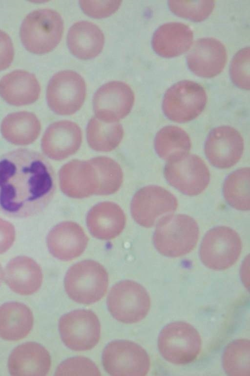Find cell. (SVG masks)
<instances>
[{
  "instance_id": "6da1fadb",
  "label": "cell",
  "mask_w": 250,
  "mask_h": 376,
  "mask_svg": "<svg viewBox=\"0 0 250 376\" xmlns=\"http://www.w3.org/2000/svg\"><path fill=\"white\" fill-rule=\"evenodd\" d=\"M55 188L53 167L39 153L21 149L0 157V212L5 215L26 218L40 213Z\"/></svg>"
},
{
  "instance_id": "7a4b0ae2",
  "label": "cell",
  "mask_w": 250,
  "mask_h": 376,
  "mask_svg": "<svg viewBox=\"0 0 250 376\" xmlns=\"http://www.w3.org/2000/svg\"><path fill=\"white\" fill-rule=\"evenodd\" d=\"M199 235L198 225L193 218L186 214L170 213L158 220L153 243L161 255L177 258L188 254L194 248Z\"/></svg>"
},
{
  "instance_id": "3957f363",
  "label": "cell",
  "mask_w": 250,
  "mask_h": 376,
  "mask_svg": "<svg viewBox=\"0 0 250 376\" xmlns=\"http://www.w3.org/2000/svg\"><path fill=\"white\" fill-rule=\"evenodd\" d=\"M63 30L60 14L49 8L39 9L29 13L20 28V37L25 48L35 54L53 50L59 43Z\"/></svg>"
},
{
  "instance_id": "277c9868",
  "label": "cell",
  "mask_w": 250,
  "mask_h": 376,
  "mask_svg": "<svg viewBox=\"0 0 250 376\" xmlns=\"http://www.w3.org/2000/svg\"><path fill=\"white\" fill-rule=\"evenodd\" d=\"M108 277L105 268L91 260L82 261L72 266L64 279L65 291L74 301L89 305L100 300L105 295Z\"/></svg>"
},
{
  "instance_id": "5b68a950",
  "label": "cell",
  "mask_w": 250,
  "mask_h": 376,
  "mask_svg": "<svg viewBox=\"0 0 250 376\" xmlns=\"http://www.w3.org/2000/svg\"><path fill=\"white\" fill-rule=\"evenodd\" d=\"M158 347L162 356L167 362L184 365L193 361L202 348V340L197 329L183 321L171 322L161 330Z\"/></svg>"
},
{
  "instance_id": "8992f818",
  "label": "cell",
  "mask_w": 250,
  "mask_h": 376,
  "mask_svg": "<svg viewBox=\"0 0 250 376\" xmlns=\"http://www.w3.org/2000/svg\"><path fill=\"white\" fill-rule=\"evenodd\" d=\"M150 304V296L145 287L130 280L115 284L107 298V307L111 315L125 324L137 323L144 319Z\"/></svg>"
},
{
  "instance_id": "52a82bcc",
  "label": "cell",
  "mask_w": 250,
  "mask_h": 376,
  "mask_svg": "<svg viewBox=\"0 0 250 376\" xmlns=\"http://www.w3.org/2000/svg\"><path fill=\"white\" fill-rule=\"evenodd\" d=\"M242 241L238 233L226 226H218L205 235L200 248V258L203 264L216 271L232 266L238 259Z\"/></svg>"
},
{
  "instance_id": "ba28073f",
  "label": "cell",
  "mask_w": 250,
  "mask_h": 376,
  "mask_svg": "<svg viewBox=\"0 0 250 376\" xmlns=\"http://www.w3.org/2000/svg\"><path fill=\"white\" fill-rule=\"evenodd\" d=\"M207 96L200 84L183 80L170 87L165 93L162 109L165 116L177 123L191 121L204 109Z\"/></svg>"
},
{
  "instance_id": "9c48e42d",
  "label": "cell",
  "mask_w": 250,
  "mask_h": 376,
  "mask_svg": "<svg viewBox=\"0 0 250 376\" xmlns=\"http://www.w3.org/2000/svg\"><path fill=\"white\" fill-rule=\"evenodd\" d=\"M102 362L105 371L111 376L147 375L150 360L146 350L139 345L127 340H115L104 348Z\"/></svg>"
},
{
  "instance_id": "30bf717a",
  "label": "cell",
  "mask_w": 250,
  "mask_h": 376,
  "mask_svg": "<svg viewBox=\"0 0 250 376\" xmlns=\"http://www.w3.org/2000/svg\"><path fill=\"white\" fill-rule=\"evenodd\" d=\"M84 80L71 70L60 71L50 79L46 99L50 108L62 115L73 114L83 105L86 95Z\"/></svg>"
},
{
  "instance_id": "8fae6325",
  "label": "cell",
  "mask_w": 250,
  "mask_h": 376,
  "mask_svg": "<svg viewBox=\"0 0 250 376\" xmlns=\"http://www.w3.org/2000/svg\"><path fill=\"white\" fill-rule=\"evenodd\" d=\"M59 329L65 345L76 351L92 349L100 338L99 320L90 310L78 309L64 314L59 320Z\"/></svg>"
},
{
  "instance_id": "7c38bea8",
  "label": "cell",
  "mask_w": 250,
  "mask_h": 376,
  "mask_svg": "<svg viewBox=\"0 0 250 376\" xmlns=\"http://www.w3.org/2000/svg\"><path fill=\"white\" fill-rule=\"evenodd\" d=\"M164 175L167 182L182 193L195 196L207 188L210 173L205 162L194 154L183 157L166 164Z\"/></svg>"
},
{
  "instance_id": "4fadbf2b",
  "label": "cell",
  "mask_w": 250,
  "mask_h": 376,
  "mask_svg": "<svg viewBox=\"0 0 250 376\" xmlns=\"http://www.w3.org/2000/svg\"><path fill=\"white\" fill-rule=\"evenodd\" d=\"M177 207L178 201L174 194L163 187L151 185L140 189L135 194L131 212L138 224L149 228L160 217L173 212Z\"/></svg>"
},
{
  "instance_id": "5bb4252c",
  "label": "cell",
  "mask_w": 250,
  "mask_h": 376,
  "mask_svg": "<svg viewBox=\"0 0 250 376\" xmlns=\"http://www.w3.org/2000/svg\"><path fill=\"white\" fill-rule=\"evenodd\" d=\"M244 144L242 136L234 128L221 126L213 129L205 143V152L209 163L221 169L234 165L241 159Z\"/></svg>"
},
{
  "instance_id": "9a60e30c",
  "label": "cell",
  "mask_w": 250,
  "mask_h": 376,
  "mask_svg": "<svg viewBox=\"0 0 250 376\" xmlns=\"http://www.w3.org/2000/svg\"><path fill=\"white\" fill-rule=\"evenodd\" d=\"M227 59L224 45L213 38H203L194 43L187 60L188 68L197 76L210 78L219 74Z\"/></svg>"
},
{
  "instance_id": "2e32d148",
  "label": "cell",
  "mask_w": 250,
  "mask_h": 376,
  "mask_svg": "<svg viewBox=\"0 0 250 376\" xmlns=\"http://www.w3.org/2000/svg\"><path fill=\"white\" fill-rule=\"evenodd\" d=\"M134 94L130 86L121 81L103 85L93 96L95 114L101 119H120L128 114L133 105Z\"/></svg>"
},
{
  "instance_id": "e0dca14e",
  "label": "cell",
  "mask_w": 250,
  "mask_h": 376,
  "mask_svg": "<svg viewBox=\"0 0 250 376\" xmlns=\"http://www.w3.org/2000/svg\"><path fill=\"white\" fill-rule=\"evenodd\" d=\"M51 363L50 354L44 347L36 342H28L12 351L8 368L12 376H45Z\"/></svg>"
},
{
  "instance_id": "ac0fdd59",
  "label": "cell",
  "mask_w": 250,
  "mask_h": 376,
  "mask_svg": "<svg viewBox=\"0 0 250 376\" xmlns=\"http://www.w3.org/2000/svg\"><path fill=\"white\" fill-rule=\"evenodd\" d=\"M61 121L51 124L42 140L43 153L54 160H62L74 154L82 142L79 127L74 123Z\"/></svg>"
},
{
  "instance_id": "d6986e66",
  "label": "cell",
  "mask_w": 250,
  "mask_h": 376,
  "mask_svg": "<svg viewBox=\"0 0 250 376\" xmlns=\"http://www.w3.org/2000/svg\"><path fill=\"white\" fill-rule=\"evenodd\" d=\"M87 241V237L82 228L70 221L56 225L50 232L47 239L51 254L64 261L71 260L81 255Z\"/></svg>"
},
{
  "instance_id": "ffe728a7",
  "label": "cell",
  "mask_w": 250,
  "mask_h": 376,
  "mask_svg": "<svg viewBox=\"0 0 250 376\" xmlns=\"http://www.w3.org/2000/svg\"><path fill=\"white\" fill-rule=\"evenodd\" d=\"M40 93V85L36 76L24 70H14L0 80V96L11 105L33 103L38 100Z\"/></svg>"
},
{
  "instance_id": "44dd1931",
  "label": "cell",
  "mask_w": 250,
  "mask_h": 376,
  "mask_svg": "<svg viewBox=\"0 0 250 376\" xmlns=\"http://www.w3.org/2000/svg\"><path fill=\"white\" fill-rule=\"evenodd\" d=\"M193 34L187 25L170 22L159 26L153 34L152 46L159 55L170 58L177 56L189 49Z\"/></svg>"
},
{
  "instance_id": "7402d4cb",
  "label": "cell",
  "mask_w": 250,
  "mask_h": 376,
  "mask_svg": "<svg viewBox=\"0 0 250 376\" xmlns=\"http://www.w3.org/2000/svg\"><path fill=\"white\" fill-rule=\"evenodd\" d=\"M4 276L9 288L22 295H29L36 292L42 281L40 266L27 257H18L9 261L6 267Z\"/></svg>"
},
{
  "instance_id": "603a6c76",
  "label": "cell",
  "mask_w": 250,
  "mask_h": 376,
  "mask_svg": "<svg viewBox=\"0 0 250 376\" xmlns=\"http://www.w3.org/2000/svg\"><path fill=\"white\" fill-rule=\"evenodd\" d=\"M67 43L74 56L81 59H89L97 56L102 50L104 36L101 29L94 23L81 21L70 27Z\"/></svg>"
},
{
  "instance_id": "cb8c5ba5",
  "label": "cell",
  "mask_w": 250,
  "mask_h": 376,
  "mask_svg": "<svg viewBox=\"0 0 250 376\" xmlns=\"http://www.w3.org/2000/svg\"><path fill=\"white\" fill-rule=\"evenodd\" d=\"M125 224V217L123 210L112 202H103L95 206L87 217L90 232L101 239H110L118 236Z\"/></svg>"
},
{
  "instance_id": "d4e9b609",
  "label": "cell",
  "mask_w": 250,
  "mask_h": 376,
  "mask_svg": "<svg viewBox=\"0 0 250 376\" xmlns=\"http://www.w3.org/2000/svg\"><path fill=\"white\" fill-rule=\"evenodd\" d=\"M33 313L26 305L17 302L0 306V337L7 341H17L25 337L32 329Z\"/></svg>"
},
{
  "instance_id": "484cf974",
  "label": "cell",
  "mask_w": 250,
  "mask_h": 376,
  "mask_svg": "<svg viewBox=\"0 0 250 376\" xmlns=\"http://www.w3.org/2000/svg\"><path fill=\"white\" fill-rule=\"evenodd\" d=\"M41 131V123L33 113L21 111L8 115L3 119L1 132L9 142L24 145L34 142Z\"/></svg>"
},
{
  "instance_id": "4316f807",
  "label": "cell",
  "mask_w": 250,
  "mask_h": 376,
  "mask_svg": "<svg viewBox=\"0 0 250 376\" xmlns=\"http://www.w3.org/2000/svg\"><path fill=\"white\" fill-rule=\"evenodd\" d=\"M154 146L157 155L169 162L187 155L191 148V141L187 133L182 128L168 125L157 132Z\"/></svg>"
},
{
  "instance_id": "83f0119b",
  "label": "cell",
  "mask_w": 250,
  "mask_h": 376,
  "mask_svg": "<svg viewBox=\"0 0 250 376\" xmlns=\"http://www.w3.org/2000/svg\"><path fill=\"white\" fill-rule=\"evenodd\" d=\"M223 190L224 198L230 206L239 211H249V167L241 168L230 173L225 180Z\"/></svg>"
},
{
  "instance_id": "f1b7e54d",
  "label": "cell",
  "mask_w": 250,
  "mask_h": 376,
  "mask_svg": "<svg viewBox=\"0 0 250 376\" xmlns=\"http://www.w3.org/2000/svg\"><path fill=\"white\" fill-rule=\"evenodd\" d=\"M250 341L247 339H236L228 344L222 357L223 367L228 375H250Z\"/></svg>"
},
{
  "instance_id": "f546056e",
  "label": "cell",
  "mask_w": 250,
  "mask_h": 376,
  "mask_svg": "<svg viewBox=\"0 0 250 376\" xmlns=\"http://www.w3.org/2000/svg\"><path fill=\"white\" fill-rule=\"evenodd\" d=\"M170 10L175 15L195 22L208 17L214 7L213 0H169Z\"/></svg>"
},
{
  "instance_id": "4dcf8cb0",
  "label": "cell",
  "mask_w": 250,
  "mask_h": 376,
  "mask_svg": "<svg viewBox=\"0 0 250 376\" xmlns=\"http://www.w3.org/2000/svg\"><path fill=\"white\" fill-rule=\"evenodd\" d=\"M230 74L234 84L241 89H250V47L239 51L233 58Z\"/></svg>"
},
{
  "instance_id": "1f68e13d",
  "label": "cell",
  "mask_w": 250,
  "mask_h": 376,
  "mask_svg": "<svg viewBox=\"0 0 250 376\" xmlns=\"http://www.w3.org/2000/svg\"><path fill=\"white\" fill-rule=\"evenodd\" d=\"M55 375L100 376L101 374L97 366L90 359L77 356L62 362L57 368Z\"/></svg>"
},
{
  "instance_id": "d6a6232c",
  "label": "cell",
  "mask_w": 250,
  "mask_h": 376,
  "mask_svg": "<svg viewBox=\"0 0 250 376\" xmlns=\"http://www.w3.org/2000/svg\"><path fill=\"white\" fill-rule=\"evenodd\" d=\"M121 0H80L82 9L95 18H103L114 13L119 8Z\"/></svg>"
},
{
  "instance_id": "836d02e7",
  "label": "cell",
  "mask_w": 250,
  "mask_h": 376,
  "mask_svg": "<svg viewBox=\"0 0 250 376\" xmlns=\"http://www.w3.org/2000/svg\"><path fill=\"white\" fill-rule=\"evenodd\" d=\"M14 56V47L10 37L0 29V71L11 65Z\"/></svg>"
},
{
  "instance_id": "e575fe53",
  "label": "cell",
  "mask_w": 250,
  "mask_h": 376,
  "mask_svg": "<svg viewBox=\"0 0 250 376\" xmlns=\"http://www.w3.org/2000/svg\"><path fill=\"white\" fill-rule=\"evenodd\" d=\"M14 226L0 218V254L5 252L12 245L15 240Z\"/></svg>"
},
{
  "instance_id": "d590c367",
  "label": "cell",
  "mask_w": 250,
  "mask_h": 376,
  "mask_svg": "<svg viewBox=\"0 0 250 376\" xmlns=\"http://www.w3.org/2000/svg\"><path fill=\"white\" fill-rule=\"evenodd\" d=\"M3 276V273L2 269L0 265V284L2 280Z\"/></svg>"
}]
</instances>
